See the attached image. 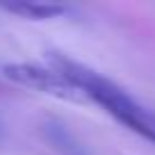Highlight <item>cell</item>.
I'll return each instance as SVG.
<instances>
[{"instance_id": "1", "label": "cell", "mask_w": 155, "mask_h": 155, "mask_svg": "<svg viewBox=\"0 0 155 155\" xmlns=\"http://www.w3.org/2000/svg\"><path fill=\"white\" fill-rule=\"evenodd\" d=\"M48 62L50 66L62 71L71 82H75L89 103L101 105L121 126H126L128 130L137 132L139 137L155 144V112L144 107L135 96H130L126 89L112 82L110 78L101 75L98 71H94V68L84 66V64L75 62V59L66 57L62 53H48Z\"/></svg>"}, {"instance_id": "3", "label": "cell", "mask_w": 155, "mask_h": 155, "mask_svg": "<svg viewBox=\"0 0 155 155\" xmlns=\"http://www.w3.org/2000/svg\"><path fill=\"white\" fill-rule=\"evenodd\" d=\"M0 9L30 21H48L66 14V5L48 0H0Z\"/></svg>"}, {"instance_id": "2", "label": "cell", "mask_w": 155, "mask_h": 155, "mask_svg": "<svg viewBox=\"0 0 155 155\" xmlns=\"http://www.w3.org/2000/svg\"><path fill=\"white\" fill-rule=\"evenodd\" d=\"M2 75L7 80H12L14 84H18V87L41 91L46 96L59 98V101L89 103L84 98V94L78 89V84L71 82L55 66H41V64H32V62H12V64H5Z\"/></svg>"}]
</instances>
